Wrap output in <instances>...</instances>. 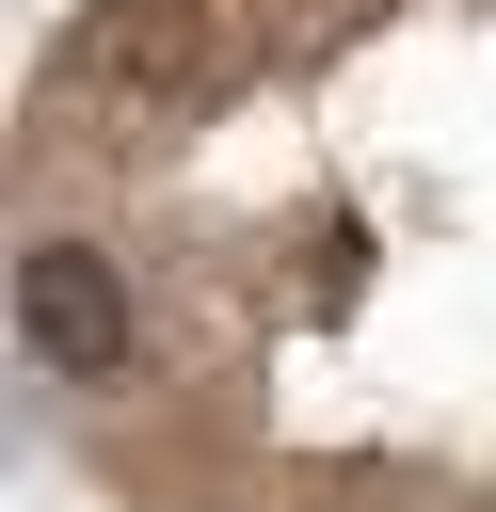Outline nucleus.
<instances>
[{
	"label": "nucleus",
	"mask_w": 496,
	"mask_h": 512,
	"mask_svg": "<svg viewBox=\"0 0 496 512\" xmlns=\"http://www.w3.org/2000/svg\"><path fill=\"white\" fill-rule=\"evenodd\" d=\"M16 336H32V368H48V384H112V368L144 352V320H128L112 256H80V240L16 256Z\"/></svg>",
	"instance_id": "nucleus-1"
},
{
	"label": "nucleus",
	"mask_w": 496,
	"mask_h": 512,
	"mask_svg": "<svg viewBox=\"0 0 496 512\" xmlns=\"http://www.w3.org/2000/svg\"><path fill=\"white\" fill-rule=\"evenodd\" d=\"M80 64H96V80H176V64H192V16H176V0L96 16V48H80Z\"/></svg>",
	"instance_id": "nucleus-2"
}]
</instances>
